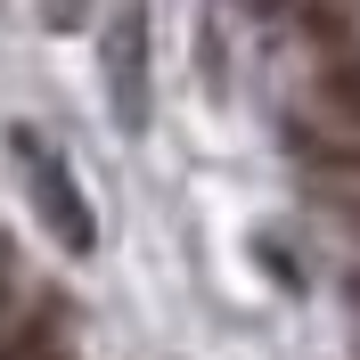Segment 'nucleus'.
I'll use <instances>...</instances> for the list:
<instances>
[{
    "label": "nucleus",
    "mask_w": 360,
    "mask_h": 360,
    "mask_svg": "<svg viewBox=\"0 0 360 360\" xmlns=\"http://www.w3.org/2000/svg\"><path fill=\"white\" fill-rule=\"evenodd\" d=\"M352 221H360V205H352Z\"/></svg>",
    "instance_id": "nucleus-5"
},
{
    "label": "nucleus",
    "mask_w": 360,
    "mask_h": 360,
    "mask_svg": "<svg viewBox=\"0 0 360 360\" xmlns=\"http://www.w3.org/2000/svg\"><path fill=\"white\" fill-rule=\"evenodd\" d=\"M311 90H319V107L336 115L344 131H360V41L319 49V74H311Z\"/></svg>",
    "instance_id": "nucleus-4"
},
{
    "label": "nucleus",
    "mask_w": 360,
    "mask_h": 360,
    "mask_svg": "<svg viewBox=\"0 0 360 360\" xmlns=\"http://www.w3.org/2000/svg\"><path fill=\"white\" fill-rule=\"evenodd\" d=\"M352 295H360V287H352Z\"/></svg>",
    "instance_id": "nucleus-6"
},
{
    "label": "nucleus",
    "mask_w": 360,
    "mask_h": 360,
    "mask_svg": "<svg viewBox=\"0 0 360 360\" xmlns=\"http://www.w3.org/2000/svg\"><path fill=\"white\" fill-rule=\"evenodd\" d=\"M107 82H115V115L139 131L148 123V17L139 8H123L107 25Z\"/></svg>",
    "instance_id": "nucleus-2"
},
{
    "label": "nucleus",
    "mask_w": 360,
    "mask_h": 360,
    "mask_svg": "<svg viewBox=\"0 0 360 360\" xmlns=\"http://www.w3.org/2000/svg\"><path fill=\"white\" fill-rule=\"evenodd\" d=\"M0 360H66V311L33 303V311L0 319Z\"/></svg>",
    "instance_id": "nucleus-3"
},
{
    "label": "nucleus",
    "mask_w": 360,
    "mask_h": 360,
    "mask_svg": "<svg viewBox=\"0 0 360 360\" xmlns=\"http://www.w3.org/2000/svg\"><path fill=\"white\" fill-rule=\"evenodd\" d=\"M8 156L25 164V188H33V205H41L49 238H58L66 254H90V246H98V221H90V205H82V188H74L66 156H58L33 123H17V131H8Z\"/></svg>",
    "instance_id": "nucleus-1"
}]
</instances>
